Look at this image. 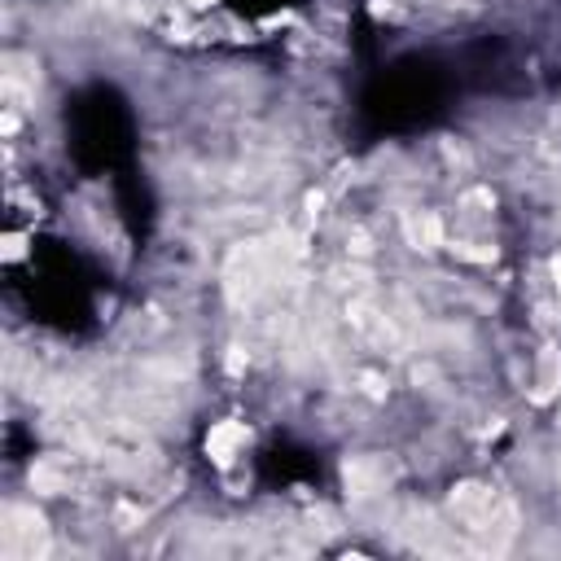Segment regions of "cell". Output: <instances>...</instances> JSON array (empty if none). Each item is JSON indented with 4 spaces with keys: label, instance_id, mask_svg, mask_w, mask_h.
<instances>
[{
    "label": "cell",
    "instance_id": "1",
    "mask_svg": "<svg viewBox=\"0 0 561 561\" xmlns=\"http://www.w3.org/2000/svg\"><path fill=\"white\" fill-rule=\"evenodd\" d=\"M447 508H451V522H460V530L473 535L486 548H504L513 539V530H517V508L495 486H482V482L451 486Z\"/></svg>",
    "mask_w": 561,
    "mask_h": 561
},
{
    "label": "cell",
    "instance_id": "2",
    "mask_svg": "<svg viewBox=\"0 0 561 561\" xmlns=\"http://www.w3.org/2000/svg\"><path fill=\"white\" fill-rule=\"evenodd\" d=\"M272 276H276V250H267V241H245L228 254L224 289H228L232 307H254L267 294Z\"/></svg>",
    "mask_w": 561,
    "mask_h": 561
},
{
    "label": "cell",
    "instance_id": "3",
    "mask_svg": "<svg viewBox=\"0 0 561 561\" xmlns=\"http://www.w3.org/2000/svg\"><path fill=\"white\" fill-rule=\"evenodd\" d=\"M44 552H48V522L26 504H9L4 526H0V557L4 561H35Z\"/></svg>",
    "mask_w": 561,
    "mask_h": 561
},
{
    "label": "cell",
    "instance_id": "4",
    "mask_svg": "<svg viewBox=\"0 0 561 561\" xmlns=\"http://www.w3.org/2000/svg\"><path fill=\"white\" fill-rule=\"evenodd\" d=\"M346 320H351V329L364 337V342H373V346H381V351H399V329H394V320L381 311V307H373L368 298H351L346 302Z\"/></svg>",
    "mask_w": 561,
    "mask_h": 561
},
{
    "label": "cell",
    "instance_id": "5",
    "mask_svg": "<svg viewBox=\"0 0 561 561\" xmlns=\"http://www.w3.org/2000/svg\"><path fill=\"white\" fill-rule=\"evenodd\" d=\"M342 478H346V491L355 500H368V495H381L394 482V465L386 456H351Z\"/></svg>",
    "mask_w": 561,
    "mask_h": 561
},
{
    "label": "cell",
    "instance_id": "6",
    "mask_svg": "<svg viewBox=\"0 0 561 561\" xmlns=\"http://www.w3.org/2000/svg\"><path fill=\"white\" fill-rule=\"evenodd\" d=\"M35 88H39V66H35L31 57L9 53V57H4V96H9V105L35 101Z\"/></svg>",
    "mask_w": 561,
    "mask_h": 561
},
{
    "label": "cell",
    "instance_id": "7",
    "mask_svg": "<svg viewBox=\"0 0 561 561\" xmlns=\"http://www.w3.org/2000/svg\"><path fill=\"white\" fill-rule=\"evenodd\" d=\"M250 443V430L241 421H219L210 434H206V451L219 460V465H232V456Z\"/></svg>",
    "mask_w": 561,
    "mask_h": 561
},
{
    "label": "cell",
    "instance_id": "8",
    "mask_svg": "<svg viewBox=\"0 0 561 561\" xmlns=\"http://www.w3.org/2000/svg\"><path fill=\"white\" fill-rule=\"evenodd\" d=\"M403 237H408L412 250H438L443 245V224L430 210H412V215H403Z\"/></svg>",
    "mask_w": 561,
    "mask_h": 561
},
{
    "label": "cell",
    "instance_id": "9",
    "mask_svg": "<svg viewBox=\"0 0 561 561\" xmlns=\"http://www.w3.org/2000/svg\"><path fill=\"white\" fill-rule=\"evenodd\" d=\"M31 486L44 491V495H61V491L70 486V469H66L57 456H48V460H39V465L31 469Z\"/></svg>",
    "mask_w": 561,
    "mask_h": 561
},
{
    "label": "cell",
    "instance_id": "10",
    "mask_svg": "<svg viewBox=\"0 0 561 561\" xmlns=\"http://www.w3.org/2000/svg\"><path fill=\"white\" fill-rule=\"evenodd\" d=\"M557 386H561V355L548 346V351H543V359H539V390H535V394H539V399H548Z\"/></svg>",
    "mask_w": 561,
    "mask_h": 561
},
{
    "label": "cell",
    "instance_id": "11",
    "mask_svg": "<svg viewBox=\"0 0 561 561\" xmlns=\"http://www.w3.org/2000/svg\"><path fill=\"white\" fill-rule=\"evenodd\" d=\"M4 254H9V259H18V254H22V241H18V237H9V241H4Z\"/></svg>",
    "mask_w": 561,
    "mask_h": 561
},
{
    "label": "cell",
    "instance_id": "12",
    "mask_svg": "<svg viewBox=\"0 0 561 561\" xmlns=\"http://www.w3.org/2000/svg\"><path fill=\"white\" fill-rule=\"evenodd\" d=\"M552 280H557V289H561V250L552 254Z\"/></svg>",
    "mask_w": 561,
    "mask_h": 561
},
{
    "label": "cell",
    "instance_id": "13",
    "mask_svg": "<svg viewBox=\"0 0 561 561\" xmlns=\"http://www.w3.org/2000/svg\"><path fill=\"white\" fill-rule=\"evenodd\" d=\"M188 4H197V9H202V4H210V0H188Z\"/></svg>",
    "mask_w": 561,
    "mask_h": 561
}]
</instances>
